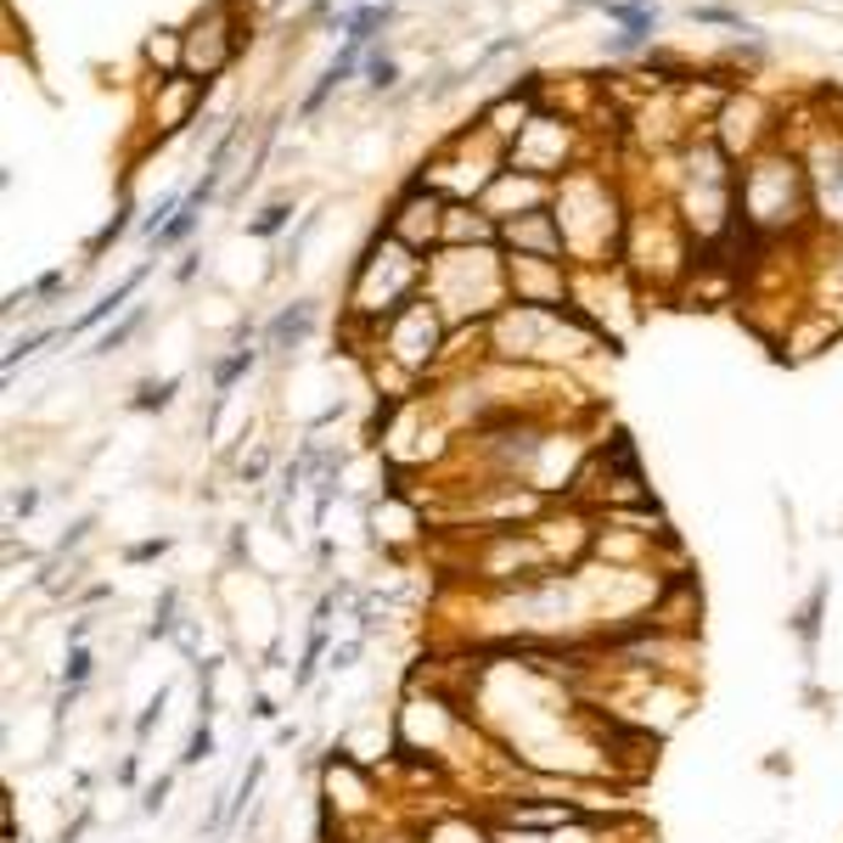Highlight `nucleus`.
<instances>
[{"label":"nucleus","instance_id":"nucleus-13","mask_svg":"<svg viewBox=\"0 0 843 843\" xmlns=\"http://www.w3.org/2000/svg\"><path fill=\"white\" fill-rule=\"evenodd\" d=\"M197 220H203V209H191V203H180V214L169 220V231H158L153 242H146V247H153V259H158V254H169V247H180V242H186V236L197 231Z\"/></svg>","mask_w":843,"mask_h":843},{"label":"nucleus","instance_id":"nucleus-7","mask_svg":"<svg viewBox=\"0 0 843 843\" xmlns=\"http://www.w3.org/2000/svg\"><path fill=\"white\" fill-rule=\"evenodd\" d=\"M579 7L608 12V18H613L630 40H641V45H653V34H658V23H664L658 0H579Z\"/></svg>","mask_w":843,"mask_h":843},{"label":"nucleus","instance_id":"nucleus-5","mask_svg":"<svg viewBox=\"0 0 843 843\" xmlns=\"http://www.w3.org/2000/svg\"><path fill=\"white\" fill-rule=\"evenodd\" d=\"M444 315L433 310V299L422 292L417 304H406L400 315H388L382 326H377V343H382V355L388 361H400L406 371H422L433 355H439V343H444Z\"/></svg>","mask_w":843,"mask_h":843},{"label":"nucleus","instance_id":"nucleus-10","mask_svg":"<svg viewBox=\"0 0 843 843\" xmlns=\"http://www.w3.org/2000/svg\"><path fill=\"white\" fill-rule=\"evenodd\" d=\"M130 225H135V203H130V197H124V203H119V209L108 214V225H102V231H96V236L85 242V254H90V265H96V259H102V254H108V247H119V242L130 236Z\"/></svg>","mask_w":843,"mask_h":843},{"label":"nucleus","instance_id":"nucleus-11","mask_svg":"<svg viewBox=\"0 0 843 843\" xmlns=\"http://www.w3.org/2000/svg\"><path fill=\"white\" fill-rule=\"evenodd\" d=\"M141 326H146V310H141V304H130V310H124V321H113L102 337H96V350H90V355H119V350H124V343H130Z\"/></svg>","mask_w":843,"mask_h":843},{"label":"nucleus","instance_id":"nucleus-16","mask_svg":"<svg viewBox=\"0 0 843 843\" xmlns=\"http://www.w3.org/2000/svg\"><path fill=\"white\" fill-rule=\"evenodd\" d=\"M292 225V203L281 197V203H270V209H259L254 220H247V236H259V242H270V236H281Z\"/></svg>","mask_w":843,"mask_h":843},{"label":"nucleus","instance_id":"nucleus-8","mask_svg":"<svg viewBox=\"0 0 843 843\" xmlns=\"http://www.w3.org/2000/svg\"><path fill=\"white\" fill-rule=\"evenodd\" d=\"M315 321H321V304L315 299H299V304H287L270 326H265V350L270 355H281V350H299V343L315 332Z\"/></svg>","mask_w":843,"mask_h":843},{"label":"nucleus","instance_id":"nucleus-14","mask_svg":"<svg viewBox=\"0 0 843 843\" xmlns=\"http://www.w3.org/2000/svg\"><path fill=\"white\" fill-rule=\"evenodd\" d=\"M366 85L371 90H393V85H400V57H393L388 45H371V52H366Z\"/></svg>","mask_w":843,"mask_h":843},{"label":"nucleus","instance_id":"nucleus-15","mask_svg":"<svg viewBox=\"0 0 843 843\" xmlns=\"http://www.w3.org/2000/svg\"><path fill=\"white\" fill-rule=\"evenodd\" d=\"M175 393H180V377H164V382H153V377H146L141 388H135V411H169L175 406Z\"/></svg>","mask_w":843,"mask_h":843},{"label":"nucleus","instance_id":"nucleus-6","mask_svg":"<svg viewBox=\"0 0 843 843\" xmlns=\"http://www.w3.org/2000/svg\"><path fill=\"white\" fill-rule=\"evenodd\" d=\"M146 276H153V259H146V265H135V270H130L119 287H108V292H102V299H96L85 315H74V321L63 326V337H85V332H96L102 321H113L119 310H130V299H135L141 287H146Z\"/></svg>","mask_w":843,"mask_h":843},{"label":"nucleus","instance_id":"nucleus-4","mask_svg":"<svg viewBox=\"0 0 843 843\" xmlns=\"http://www.w3.org/2000/svg\"><path fill=\"white\" fill-rule=\"evenodd\" d=\"M242 52V12L236 0H209L197 7V18L186 23V74L214 85Z\"/></svg>","mask_w":843,"mask_h":843},{"label":"nucleus","instance_id":"nucleus-2","mask_svg":"<svg viewBox=\"0 0 843 843\" xmlns=\"http://www.w3.org/2000/svg\"><path fill=\"white\" fill-rule=\"evenodd\" d=\"M552 214H557V231L568 242V254L585 259V265H608L624 254V231H630V214L619 203V191L608 186V175L597 169H568L552 191Z\"/></svg>","mask_w":843,"mask_h":843},{"label":"nucleus","instance_id":"nucleus-26","mask_svg":"<svg viewBox=\"0 0 843 843\" xmlns=\"http://www.w3.org/2000/svg\"><path fill=\"white\" fill-rule=\"evenodd\" d=\"M191 276H197V254H186V259H180V270H175V281H191Z\"/></svg>","mask_w":843,"mask_h":843},{"label":"nucleus","instance_id":"nucleus-1","mask_svg":"<svg viewBox=\"0 0 843 843\" xmlns=\"http://www.w3.org/2000/svg\"><path fill=\"white\" fill-rule=\"evenodd\" d=\"M816 214V186L799 153H787L781 141H765V153L742 158L736 169V231L781 236Z\"/></svg>","mask_w":843,"mask_h":843},{"label":"nucleus","instance_id":"nucleus-21","mask_svg":"<svg viewBox=\"0 0 843 843\" xmlns=\"http://www.w3.org/2000/svg\"><path fill=\"white\" fill-rule=\"evenodd\" d=\"M164 703H169V686H158V698H153V703H146V714L135 720V736H153V725L164 720Z\"/></svg>","mask_w":843,"mask_h":843},{"label":"nucleus","instance_id":"nucleus-22","mask_svg":"<svg viewBox=\"0 0 843 843\" xmlns=\"http://www.w3.org/2000/svg\"><path fill=\"white\" fill-rule=\"evenodd\" d=\"M169 787H175V776H158L153 787H146V799H141V810H146V816H158V810L169 805Z\"/></svg>","mask_w":843,"mask_h":843},{"label":"nucleus","instance_id":"nucleus-18","mask_svg":"<svg viewBox=\"0 0 843 843\" xmlns=\"http://www.w3.org/2000/svg\"><path fill=\"white\" fill-rule=\"evenodd\" d=\"M203 759H214V725H209V720H197V731H191V742H186L180 765L191 770V765H203Z\"/></svg>","mask_w":843,"mask_h":843},{"label":"nucleus","instance_id":"nucleus-27","mask_svg":"<svg viewBox=\"0 0 843 843\" xmlns=\"http://www.w3.org/2000/svg\"><path fill=\"white\" fill-rule=\"evenodd\" d=\"M310 12L315 18H332V0H310Z\"/></svg>","mask_w":843,"mask_h":843},{"label":"nucleus","instance_id":"nucleus-25","mask_svg":"<svg viewBox=\"0 0 843 843\" xmlns=\"http://www.w3.org/2000/svg\"><path fill=\"white\" fill-rule=\"evenodd\" d=\"M34 507H40V489H23V495H18V501H12V518H29Z\"/></svg>","mask_w":843,"mask_h":843},{"label":"nucleus","instance_id":"nucleus-3","mask_svg":"<svg viewBox=\"0 0 843 843\" xmlns=\"http://www.w3.org/2000/svg\"><path fill=\"white\" fill-rule=\"evenodd\" d=\"M428 287V259L417 247H406L393 231H377L366 242V254L355 265V281H350V310L371 326H382L388 315H400L406 304L422 299Z\"/></svg>","mask_w":843,"mask_h":843},{"label":"nucleus","instance_id":"nucleus-20","mask_svg":"<svg viewBox=\"0 0 843 843\" xmlns=\"http://www.w3.org/2000/svg\"><path fill=\"white\" fill-rule=\"evenodd\" d=\"M337 85H343V79H332V74H326V68H321V79H315V85H310V96H304V102H299V119H315V113H321V108H326V96H332V90H337Z\"/></svg>","mask_w":843,"mask_h":843},{"label":"nucleus","instance_id":"nucleus-9","mask_svg":"<svg viewBox=\"0 0 843 843\" xmlns=\"http://www.w3.org/2000/svg\"><path fill=\"white\" fill-rule=\"evenodd\" d=\"M259 355H265V350L254 343V326H247V337L236 343V350H231L225 361H214V371H209V377H214V411L225 406V393H231V388H236V382H242L247 371L259 366Z\"/></svg>","mask_w":843,"mask_h":843},{"label":"nucleus","instance_id":"nucleus-28","mask_svg":"<svg viewBox=\"0 0 843 843\" xmlns=\"http://www.w3.org/2000/svg\"><path fill=\"white\" fill-rule=\"evenodd\" d=\"M350 7H377V0H350Z\"/></svg>","mask_w":843,"mask_h":843},{"label":"nucleus","instance_id":"nucleus-24","mask_svg":"<svg viewBox=\"0 0 843 843\" xmlns=\"http://www.w3.org/2000/svg\"><path fill=\"white\" fill-rule=\"evenodd\" d=\"M164 552H169V540H141V545H130V563H153Z\"/></svg>","mask_w":843,"mask_h":843},{"label":"nucleus","instance_id":"nucleus-12","mask_svg":"<svg viewBox=\"0 0 843 843\" xmlns=\"http://www.w3.org/2000/svg\"><path fill=\"white\" fill-rule=\"evenodd\" d=\"M686 18H691V23H714V29H731V34H759V29H754L748 18H742L736 7H720V0H703V7H691Z\"/></svg>","mask_w":843,"mask_h":843},{"label":"nucleus","instance_id":"nucleus-17","mask_svg":"<svg viewBox=\"0 0 843 843\" xmlns=\"http://www.w3.org/2000/svg\"><path fill=\"white\" fill-rule=\"evenodd\" d=\"M52 337H63V332H57V326H40V332L18 337L12 350H7V361H0V366H7V377H12V371H18L23 361H34V355H40V350H45V343H52Z\"/></svg>","mask_w":843,"mask_h":843},{"label":"nucleus","instance_id":"nucleus-19","mask_svg":"<svg viewBox=\"0 0 843 843\" xmlns=\"http://www.w3.org/2000/svg\"><path fill=\"white\" fill-rule=\"evenodd\" d=\"M175 608H180V590H164L158 608H153V624H146V635H153V641L175 635Z\"/></svg>","mask_w":843,"mask_h":843},{"label":"nucleus","instance_id":"nucleus-23","mask_svg":"<svg viewBox=\"0 0 843 843\" xmlns=\"http://www.w3.org/2000/svg\"><path fill=\"white\" fill-rule=\"evenodd\" d=\"M315 225H321V209H310V214L299 220V231H292V242H287V259H292V265H299V247H304V236H310Z\"/></svg>","mask_w":843,"mask_h":843}]
</instances>
